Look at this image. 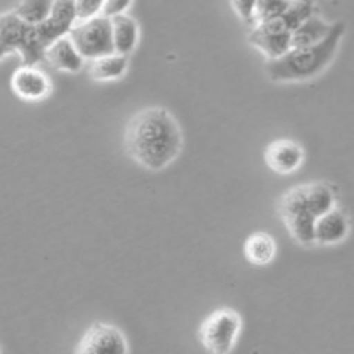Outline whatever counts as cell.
Segmentation results:
<instances>
[{
	"label": "cell",
	"mask_w": 354,
	"mask_h": 354,
	"mask_svg": "<svg viewBox=\"0 0 354 354\" xmlns=\"http://www.w3.org/2000/svg\"><path fill=\"white\" fill-rule=\"evenodd\" d=\"M182 130L174 115L162 106L143 108L130 118L124 133L129 157L142 167L160 171L179 157Z\"/></svg>",
	"instance_id": "obj_1"
},
{
	"label": "cell",
	"mask_w": 354,
	"mask_h": 354,
	"mask_svg": "<svg viewBox=\"0 0 354 354\" xmlns=\"http://www.w3.org/2000/svg\"><path fill=\"white\" fill-rule=\"evenodd\" d=\"M338 205L335 189L324 182L303 183L288 189L278 203V212L286 230L300 245H315L316 220Z\"/></svg>",
	"instance_id": "obj_2"
},
{
	"label": "cell",
	"mask_w": 354,
	"mask_h": 354,
	"mask_svg": "<svg viewBox=\"0 0 354 354\" xmlns=\"http://www.w3.org/2000/svg\"><path fill=\"white\" fill-rule=\"evenodd\" d=\"M344 32V22H334V27L325 40L313 46L291 48L283 57L268 61L266 74L276 83H300L315 79L322 74L337 57Z\"/></svg>",
	"instance_id": "obj_3"
},
{
	"label": "cell",
	"mask_w": 354,
	"mask_h": 354,
	"mask_svg": "<svg viewBox=\"0 0 354 354\" xmlns=\"http://www.w3.org/2000/svg\"><path fill=\"white\" fill-rule=\"evenodd\" d=\"M242 330V317L234 308H217L199 326L198 337L209 354H230Z\"/></svg>",
	"instance_id": "obj_4"
},
{
	"label": "cell",
	"mask_w": 354,
	"mask_h": 354,
	"mask_svg": "<svg viewBox=\"0 0 354 354\" xmlns=\"http://www.w3.org/2000/svg\"><path fill=\"white\" fill-rule=\"evenodd\" d=\"M0 37L9 53H19L22 65L36 66L44 58L46 49L37 36L36 27L26 24L12 10L0 14Z\"/></svg>",
	"instance_id": "obj_5"
},
{
	"label": "cell",
	"mask_w": 354,
	"mask_h": 354,
	"mask_svg": "<svg viewBox=\"0 0 354 354\" xmlns=\"http://www.w3.org/2000/svg\"><path fill=\"white\" fill-rule=\"evenodd\" d=\"M68 37L84 61H93L115 53L113 32H111V21L102 15L75 22Z\"/></svg>",
	"instance_id": "obj_6"
},
{
	"label": "cell",
	"mask_w": 354,
	"mask_h": 354,
	"mask_svg": "<svg viewBox=\"0 0 354 354\" xmlns=\"http://www.w3.org/2000/svg\"><path fill=\"white\" fill-rule=\"evenodd\" d=\"M74 354H130V347L118 326L97 322L86 329Z\"/></svg>",
	"instance_id": "obj_7"
},
{
	"label": "cell",
	"mask_w": 354,
	"mask_h": 354,
	"mask_svg": "<svg viewBox=\"0 0 354 354\" xmlns=\"http://www.w3.org/2000/svg\"><path fill=\"white\" fill-rule=\"evenodd\" d=\"M291 35L290 28L279 18L254 26L250 31L248 41L266 55L269 61H274L291 49Z\"/></svg>",
	"instance_id": "obj_8"
},
{
	"label": "cell",
	"mask_w": 354,
	"mask_h": 354,
	"mask_svg": "<svg viewBox=\"0 0 354 354\" xmlns=\"http://www.w3.org/2000/svg\"><path fill=\"white\" fill-rule=\"evenodd\" d=\"M10 88L22 101L40 102L50 96L52 82L37 66L22 65L10 77Z\"/></svg>",
	"instance_id": "obj_9"
},
{
	"label": "cell",
	"mask_w": 354,
	"mask_h": 354,
	"mask_svg": "<svg viewBox=\"0 0 354 354\" xmlns=\"http://www.w3.org/2000/svg\"><path fill=\"white\" fill-rule=\"evenodd\" d=\"M75 22L74 2H53L48 19L36 27L43 48L48 49L52 43L68 36Z\"/></svg>",
	"instance_id": "obj_10"
},
{
	"label": "cell",
	"mask_w": 354,
	"mask_h": 354,
	"mask_svg": "<svg viewBox=\"0 0 354 354\" xmlns=\"http://www.w3.org/2000/svg\"><path fill=\"white\" fill-rule=\"evenodd\" d=\"M264 161L268 167L278 174H291L304 162V149L291 139H278L269 143L264 151Z\"/></svg>",
	"instance_id": "obj_11"
},
{
	"label": "cell",
	"mask_w": 354,
	"mask_h": 354,
	"mask_svg": "<svg viewBox=\"0 0 354 354\" xmlns=\"http://www.w3.org/2000/svg\"><path fill=\"white\" fill-rule=\"evenodd\" d=\"M350 234V220L339 205L320 216L313 229L315 245H337L346 241Z\"/></svg>",
	"instance_id": "obj_12"
},
{
	"label": "cell",
	"mask_w": 354,
	"mask_h": 354,
	"mask_svg": "<svg viewBox=\"0 0 354 354\" xmlns=\"http://www.w3.org/2000/svg\"><path fill=\"white\" fill-rule=\"evenodd\" d=\"M43 61H46L55 70L64 73H79L86 64L68 36L52 43L44 52Z\"/></svg>",
	"instance_id": "obj_13"
},
{
	"label": "cell",
	"mask_w": 354,
	"mask_h": 354,
	"mask_svg": "<svg viewBox=\"0 0 354 354\" xmlns=\"http://www.w3.org/2000/svg\"><path fill=\"white\" fill-rule=\"evenodd\" d=\"M111 32H113L114 52L123 57L136 49L139 41V24L136 19L129 14H123L111 18Z\"/></svg>",
	"instance_id": "obj_14"
},
{
	"label": "cell",
	"mask_w": 354,
	"mask_h": 354,
	"mask_svg": "<svg viewBox=\"0 0 354 354\" xmlns=\"http://www.w3.org/2000/svg\"><path fill=\"white\" fill-rule=\"evenodd\" d=\"M278 252V245L272 235L266 232H256L243 242V256L254 266L270 264Z\"/></svg>",
	"instance_id": "obj_15"
},
{
	"label": "cell",
	"mask_w": 354,
	"mask_h": 354,
	"mask_svg": "<svg viewBox=\"0 0 354 354\" xmlns=\"http://www.w3.org/2000/svg\"><path fill=\"white\" fill-rule=\"evenodd\" d=\"M332 27L334 24H329L324 18L313 14L292 31L291 48H306L320 43L328 37Z\"/></svg>",
	"instance_id": "obj_16"
},
{
	"label": "cell",
	"mask_w": 354,
	"mask_h": 354,
	"mask_svg": "<svg viewBox=\"0 0 354 354\" xmlns=\"http://www.w3.org/2000/svg\"><path fill=\"white\" fill-rule=\"evenodd\" d=\"M129 58L118 53H111L106 57L88 61L87 73L95 82L118 80L127 73Z\"/></svg>",
	"instance_id": "obj_17"
},
{
	"label": "cell",
	"mask_w": 354,
	"mask_h": 354,
	"mask_svg": "<svg viewBox=\"0 0 354 354\" xmlns=\"http://www.w3.org/2000/svg\"><path fill=\"white\" fill-rule=\"evenodd\" d=\"M52 6L53 2H21L14 6L12 12L26 24L37 27L48 19Z\"/></svg>",
	"instance_id": "obj_18"
},
{
	"label": "cell",
	"mask_w": 354,
	"mask_h": 354,
	"mask_svg": "<svg viewBox=\"0 0 354 354\" xmlns=\"http://www.w3.org/2000/svg\"><path fill=\"white\" fill-rule=\"evenodd\" d=\"M315 14L313 3L310 2H291L286 12L281 17L283 24L292 32L298 26Z\"/></svg>",
	"instance_id": "obj_19"
},
{
	"label": "cell",
	"mask_w": 354,
	"mask_h": 354,
	"mask_svg": "<svg viewBox=\"0 0 354 354\" xmlns=\"http://www.w3.org/2000/svg\"><path fill=\"white\" fill-rule=\"evenodd\" d=\"M291 2H256L254 15H256V24L268 22L273 19H279Z\"/></svg>",
	"instance_id": "obj_20"
},
{
	"label": "cell",
	"mask_w": 354,
	"mask_h": 354,
	"mask_svg": "<svg viewBox=\"0 0 354 354\" xmlns=\"http://www.w3.org/2000/svg\"><path fill=\"white\" fill-rule=\"evenodd\" d=\"M102 3L99 0H87V2H74L75 6V18L77 22L92 19L97 15H101Z\"/></svg>",
	"instance_id": "obj_21"
},
{
	"label": "cell",
	"mask_w": 354,
	"mask_h": 354,
	"mask_svg": "<svg viewBox=\"0 0 354 354\" xmlns=\"http://www.w3.org/2000/svg\"><path fill=\"white\" fill-rule=\"evenodd\" d=\"M131 8V2H120V0H106L102 3L101 15L111 19L118 15L127 14V10Z\"/></svg>",
	"instance_id": "obj_22"
},
{
	"label": "cell",
	"mask_w": 354,
	"mask_h": 354,
	"mask_svg": "<svg viewBox=\"0 0 354 354\" xmlns=\"http://www.w3.org/2000/svg\"><path fill=\"white\" fill-rule=\"evenodd\" d=\"M232 8L236 10V14L243 22L251 26V28L256 26V15H254L256 2H232Z\"/></svg>",
	"instance_id": "obj_23"
},
{
	"label": "cell",
	"mask_w": 354,
	"mask_h": 354,
	"mask_svg": "<svg viewBox=\"0 0 354 354\" xmlns=\"http://www.w3.org/2000/svg\"><path fill=\"white\" fill-rule=\"evenodd\" d=\"M6 55H9V52H8V49L5 48L2 37H0V61H2V59L6 57Z\"/></svg>",
	"instance_id": "obj_24"
}]
</instances>
